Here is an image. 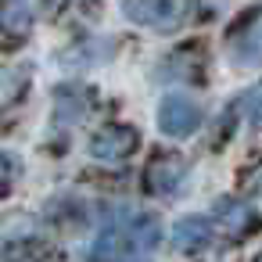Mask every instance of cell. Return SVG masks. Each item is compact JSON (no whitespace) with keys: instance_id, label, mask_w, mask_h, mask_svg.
<instances>
[{"instance_id":"3957f363","label":"cell","mask_w":262,"mask_h":262,"mask_svg":"<svg viewBox=\"0 0 262 262\" xmlns=\"http://www.w3.org/2000/svg\"><path fill=\"white\" fill-rule=\"evenodd\" d=\"M183 176H187V162L180 158V155H165V151H158V155H151V162L144 165V187L151 190V194H158V198H169V194H176L180 190V183H183Z\"/></svg>"},{"instance_id":"9c48e42d","label":"cell","mask_w":262,"mask_h":262,"mask_svg":"<svg viewBox=\"0 0 262 262\" xmlns=\"http://www.w3.org/2000/svg\"><path fill=\"white\" fill-rule=\"evenodd\" d=\"M0 26H4V43H8V47H15V43L29 33L33 15H29V8H26V4H11V0H8L4 15H0Z\"/></svg>"},{"instance_id":"9a60e30c","label":"cell","mask_w":262,"mask_h":262,"mask_svg":"<svg viewBox=\"0 0 262 262\" xmlns=\"http://www.w3.org/2000/svg\"><path fill=\"white\" fill-rule=\"evenodd\" d=\"M43 4H47V11H51V15H58V11H65V8L72 4V0H43Z\"/></svg>"},{"instance_id":"7a4b0ae2","label":"cell","mask_w":262,"mask_h":262,"mask_svg":"<svg viewBox=\"0 0 262 262\" xmlns=\"http://www.w3.org/2000/svg\"><path fill=\"white\" fill-rule=\"evenodd\" d=\"M122 15L137 26L169 33L187 18V0H122Z\"/></svg>"},{"instance_id":"6da1fadb","label":"cell","mask_w":262,"mask_h":262,"mask_svg":"<svg viewBox=\"0 0 262 262\" xmlns=\"http://www.w3.org/2000/svg\"><path fill=\"white\" fill-rule=\"evenodd\" d=\"M226 54L237 69L262 65V8L244 11L226 33Z\"/></svg>"},{"instance_id":"2e32d148","label":"cell","mask_w":262,"mask_h":262,"mask_svg":"<svg viewBox=\"0 0 262 262\" xmlns=\"http://www.w3.org/2000/svg\"><path fill=\"white\" fill-rule=\"evenodd\" d=\"M258 262H262V258H258Z\"/></svg>"},{"instance_id":"7c38bea8","label":"cell","mask_w":262,"mask_h":262,"mask_svg":"<svg viewBox=\"0 0 262 262\" xmlns=\"http://www.w3.org/2000/svg\"><path fill=\"white\" fill-rule=\"evenodd\" d=\"M76 86H61L58 90V97H54V104H58V115L61 119H76L79 112H83V101H76Z\"/></svg>"},{"instance_id":"ba28073f","label":"cell","mask_w":262,"mask_h":262,"mask_svg":"<svg viewBox=\"0 0 262 262\" xmlns=\"http://www.w3.org/2000/svg\"><path fill=\"white\" fill-rule=\"evenodd\" d=\"M201 69H205L201 47H180V51L169 54V61H165V72H169L172 79H201Z\"/></svg>"},{"instance_id":"8fae6325","label":"cell","mask_w":262,"mask_h":262,"mask_svg":"<svg viewBox=\"0 0 262 262\" xmlns=\"http://www.w3.org/2000/svg\"><path fill=\"white\" fill-rule=\"evenodd\" d=\"M237 108L248 115V122H251V126H258V129H262V83H258V86H251V90H244V94H241V101H237Z\"/></svg>"},{"instance_id":"30bf717a","label":"cell","mask_w":262,"mask_h":262,"mask_svg":"<svg viewBox=\"0 0 262 262\" xmlns=\"http://www.w3.org/2000/svg\"><path fill=\"white\" fill-rule=\"evenodd\" d=\"M129 244H133L137 251H155V248L162 244V226H158V219H155V215H140V219H133Z\"/></svg>"},{"instance_id":"52a82bcc","label":"cell","mask_w":262,"mask_h":262,"mask_svg":"<svg viewBox=\"0 0 262 262\" xmlns=\"http://www.w3.org/2000/svg\"><path fill=\"white\" fill-rule=\"evenodd\" d=\"M208 244H212V223H208V219L190 215V219H180V223L172 226V248H176V251L198 255V251H205Z\"/></svg>"},{"instance_id":"5bb4252c","label":"cell","mask_w":262,"mask_h":262,"mask_svg":"<svg viewBox=\"0 0 262 262\" xmlns=\"http://www.w3.org/2000/svg\"><path fill=\"white\" fill-rule=\"evenodd\" d=\"M241 180H244L248 190H262V169H258V172H244Z\"/></svg>"},{"instance_id":"277c9868","label":"cell","mask_w":262,"mask_h":262,"mask_svg":"<svg viewBox=\"0 0 262 262\" xmlns=\"http://www.w3.org/2000/svg\"><path fill=\"white\" fill-rule=\"evenodd\" d=\"M201 122V108L190 101V97H180V94H169L162 104H158V126L165 137H190Z\"/></svg>"},{"instance_id":"4fadbf2b","label":"cell","mask_w":262,"mask_h":262,"mask_svg":"<svg viewBox=\"0 0 262 262\" xmlns=\"http://www.w3.org/2000/svg\"><path fill=\"white\" fill-rule=\"evenodd\" d=\"M112 251H115V233H104L97 241V248H94V258H108Z\"/></svg>"},{"instance_id":"5b68a950","label":"cell","mask_w":262,"mask_h":262,"mask_svg":"<svg viewBox=\"0 0 262 262\" xmlns=\"http://www.w3.org/2000/svg\"><path fill=\"white\" fill-rule=\"evenodd\" d=\"M140 147V133L133 126H104L90 140V155L101 162H122Z\"/></svg>"},{"instance_id":"8992f818","label":"cell","mask_w":262,"mask_h":262,"mask_svg":"<svg viewBox=\"0 0 262 262\" xmlns=\"http://www.w3.org/2000/svg\"><path fill=\"white\" fill-rule=\"evenodd\" d=\"M219 223H223V230H226V237H233V241H244V237H251L255 230H258V212L255 208H248V205H241V201H219Z\"/></svg>"}]
</instances>
